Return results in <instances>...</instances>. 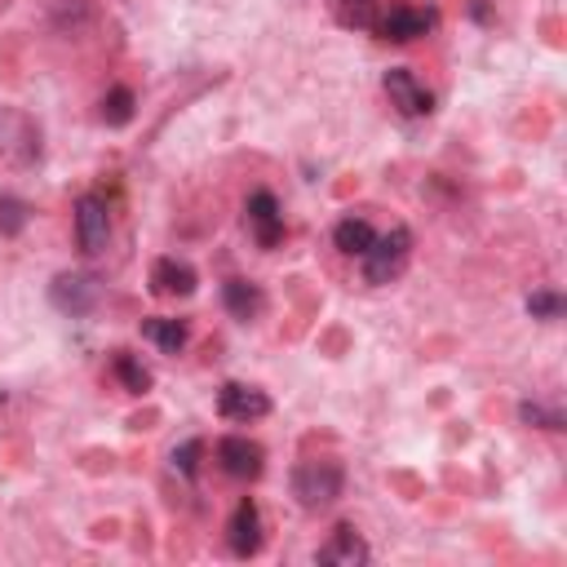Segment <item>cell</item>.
Returning <instances> with one entry per match:
<instances>
[{
  "mask_svg": "<svg viewBox=\"0 0 567 567\" xmlns=\"http://www.w3.org/2000/svg\"><path fill=\"white\" fill-rule=\"evenodd\" d=\"M341 492H346L341 461H301L292 470V496L301 509H328Z\"/></svg>",
  "mask_w": 567,
  "mask_h": 567,
  "instance_id": "6da1fadb",
  "label": "cell"
},
{
  "mask_svg": "<svg viewBox=\"0 0 567 567\" xmlns=\"http://www.w3.org/2000/svg\"><path fill=\"white\" fill-rule=\"evenodd\" d=\"M408 257H412V230L408 226H390L385 235H377L372 239V248L363 252V284H390V279H399L403 275V266H408Z\"/></svg>",
  "mask_w": 567,
  "mask_h": 567,
  "instance_id": "7a4b0ae2",
  "label": "cell"
},
{
  "mask_svg": "<svg viewBox=\"0 0 567 567\" xmlns=\"http://www.w3.org/2000/svg\"><path fill=\"white\" fill-rule=\"evenodd\" d=\"M439 13L430 4H412V0H390V9H377V22L372 31L390 44H408V40H421L425 31H434Z\"/></svg>",
  "mask_w": 567,
  "mask_h": 567,
  "instance_id": "3957f363",
  "label": "cell"
},
{
  "mask_svg": "<svg viewBox=\"0 0 567 567\" xmlns=\"http://www.w3.org/2000/svg\"><path fill=\"white\" fill-rule=\"evenodd\" d=\"M381 89H385L390 106H394L399 115H408V120H421V115L434 111V93H430L408 66H390V71L381 75Z\"/></svg>",
  "mask_w": 567,
  "mask_h": 567,
  "instance_id": "277c9868",
  "label": "cell"
},
{
  "mask_svg": "<svg viewBox=\"0 0 567 567\" xmlns=\"http://www.w3.org/2000/svg\"><path fill=\"white\" fill-rule=\"evenodd\" d=\"M75 239H80V252H102L106 239H111V213H106V199L102 195H80L75 199Z\"/></svg>",
  "mask_w": 567,
  "mask_h": 567,
  "instance_id": "5b68a950",
  "label": "cell"
},
{
  "mask_svg": "<svg viewBox=\"0 0 567 567\" xmlns=\"http://www.w3.org/2000/svg\"><path fill=\"white\" fill-rule=\"evenodd\" d=\"M217 465H221L230 478L252 483V478H261V470H266V452H261V443H252V439H244V434H226V439H217Z\"/></svg>",
  "mask_w": 567,
  "mask_h": 567,
  "instance_id": "8992f818",
  "label": "cell"
},
{
  "mask_svg": "<svg viewBox=\"0 0 567 567\" xmlns=\"http://www.w3.org/2000/svg\"><path fill=\"white\" fill-rule=\"evenodd\" d=\"M244 221H248V230H252V239L261 244V248H275L279 239H284V213H279V199H275V190H252L248 199H244Z\"/></svg>",
  "mask_w": 567,
  "mask_h": 567,
  "instance_id": "52a82bcc",
  "label": "cell"
},
{
  "mask_svg": "<svg viewBox=\"0 0 567 567\" xmlns=\"http://www.w3.org/2000/svg\"><path fill=\"white\" fill-rule=\"evenodd\" d=\"M226 540H230V554L235 558H252L261 554V540H266V527H261V509L252 496H244L226 523Z\"/></svg>",
  "mask_w": 567,
  "mask_h": 567,
  "instance_id": "ba28073f",
  "label": "cell"
},
{
  "mask_svg": "<svg viewBox=\"0 0 567 567\" xmlns=\"http://www.w3.org/2000/svg\"><path fill=\"white\" fill-rule=\"evenodd\" d=\"M49 297H53V306H58L62 315H89V310L97 306V297H102V284H97L93 275L71 270V275H58V279L49 284Z\"/></svg>",
  "mask_w": 567,
  "mask_h": 567,
  "instance_id": "9c48e42d",
  "label": "cell"
},
{
  "mask_svg": "<svg viewBox=\"0 0 567 567\" xmlns=\"http://www.w3.org/2000/svg\"><path fill=\"white\" fill-rule=\"evenodd\" d=\"M217 412L226 421H261L270 412V394L257 385H244V381H226L217 390Z\"/></svg>",
  "mask_w": 567,
  "mask_h": 567,
  "instance_id": "30bf717a",
  "label": "cell"
},
{
  "mask_svg": "<svg viewBox=\"0 0 567 567\" xmlns=\"http://www.w3.org/2000/svg\"><path fill=\"white\" fill-rule=\"evenodd\" d=\"M319 563H328V567H359V563H368L372 558V549H368V540L354 532V523H337L332 527V536L319 545V554H315Z\"/></svg>",
  "mask_w": 567,
  "mask_h": 567,
  "instance_id": "8fae6325",
  "label": "cell"
},
{
  "mask_svg": "<svg viewBox=\"0 0 567 567\" xmlns=\"http://www.w3.org/2000/svg\"><path fill=\"white\" fill-rule=\"evenodd\" d=\"M199 284L195 266L182 261V257H155L151 261V292L155 297H190Z\"/></svg>",
  "mask_w": 567,
  "mask_h": 567,
  "instance_id": "7c38bea8",
  "label": "cell"
},
{
  "mask_svg": "<svg viewBox=\"0 0 567 567\" xmlns=\"http://www.w3.org/2000/svg\"><path fill=\"white\" fill-rule=\"evenodd\" d=\"M221 306L235 315V319H257L261 310H266V292H261V284H252V279H226L221 284Z\"/></svg>",
  "mask_w": 567,
  "mask_h": 567,
  "instance_id": "4fadbf2b",
  "label": "cell"
},
{
  "mask_svg": "<svg viewBox=\"0 0 567 567\" xmlns=\"http://www.w3.org/2000/svg\"><path fill=\"white\" fill-rule=\"evenodd\" d=\"M142 337L155 341L164 354H182L186 341H190V323L186 319H168V315H155V319H142Z\"/></svg>",
  "mask_w": 567,
  "mask_h": 567,
  "instance_id": "5bb4252c",
  "label": "cell"
},
{
  "mask_svg": "<svg viewBox=\"0 0 567 567\" xmlns=\"http://www.w3.org/2000/svg\"><path fill=\"white\" fill-rule=\"evenodd\" d=\"M372 239H377V230H372V221L368 217H341L337 226H332V244L346 252V257H363L368 248H372Z\"/></svg>",
  "mask_w": 567,
  "mask_h": 567,
  "instance_id": "9a60e30c",
  "label": "cell"
},
{
  "mask_svg": "<svg viewBox=\"0 0 567 567\" xmlns=\"http://www.w3.org/2000/svg\"><path fill=\"white\" fill-rule=\"evenodd\" d=\"M133 111H137V97H133V89L128 84H111L106 93H102V124L106 128H124L128 120H133Z\"/></svg>",
  "mask_w": 567,
  "mask_h": 567,
  "instance_id": "2e32d148",
  "label": "cell"
},
{
  "mask_svg": "<svg viewBox=\"0 0 567 567\" xmlns=\"http://www.w3.org/2000/svg\"><path fill=\"white\" fill-rule=\"evenodd\" d=\"M328 9L346 31H372L381 0H328Z\"/></svg>",
  "mask_w": 567,
  "mask_h": 567,
  "instance_id": "e0dca14e",
  "label": "cell"
},
{
  "mask_svg": "<svg viewBox=\"0 0 567 567\" xmlns=\"http://www.w3.org/2000/svg\"><path fill=\"white\" fill-rule=\"evenodd\" d=\"M111 372L120 377V385H124L128 394H146V390H151V368H146L137 354H128V350H115V354H111Z\"/></svg>",
  "mask_w": 567,
  "mask_h": 567,
  "instance_id": "ac0fdd59",
  "label": "cell"
},
{
  "mask_svg": "<svg viewBox=\"0 0 567 567\" xmlns=\"http://www.w3.org/2000/svg\"><path fill=\"white\" fill-rule=\"evenodd\" d=\"M27 221H31V204H27L22 195L0 190V235H4V239H13V235H22V230H27Z\"/></svg>",
  "mask_w": 567,
  "mask_h": 567,
  "instance_id": "d6986e66",
  "label": "cell"
},
{
  "mask_svg": "<svg viewBox=\"0 0 567 567\" xmlns=\"http://www.w3.org/2000/svg\"><path fill=\"white\" fill-rule=\"evenodd\" d=\"M527 315L540 319V323L558 319V315H563V292H558V288H532V292H527Z\"/></svg>",
  "mask_w": 567,
  "mask_h": 567,
  "instance_id": "ffe728a7",
  "label": "cell"
},
{
  "mask_svg": "<svg viewBox=\"0 0 567 567\" xmlns=\"http://www.w3.org/2000/svg\"><path fill=\"white\" fill-rule=\"evenodd\" d=\"M199 456H204V439H186L182 447H173V470L177 474H186V478H195L199 474Z\"/></svg>",
  "mask_w": 567,
  "mask_h": 567,
  "instance_id": "44dd1931",
  "label": "cell"
},
{
  "mask_svg": "<svg viewBox=\"0 0 567 567\" xmlns=\"http://www.w3.org/2000/svg\"><path fill=\"white\" fill-rule=\"evenodd\" d=\"M518 421H527L536 430H563V412L558 408H545V403H523L518 408Z\"/></svg>",
  "mask_w": 567,
  "mask_h": 567,
  "instance_id": "7402d4cb",
  "label": "cell"
},
{
  "mask_svg": "<svg viewBox=\"0 0 567 567\" xmlns=\"http://www.w3.org/2000/svg\"><path fill=\"white\" fill-rule=\"evenodd\" d=\"M470 13H474L478 22H487V18H492V13H487V0H470Z\"/></svg>",
  "mask_w": 567,
  "mask_h": 567,
  "instance_id": "603a6c76",
  "label": "cell"
}]
</instances>
